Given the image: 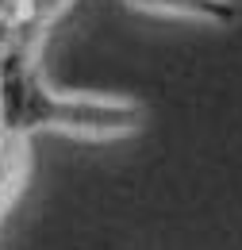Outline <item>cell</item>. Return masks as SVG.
Returning a JSON list of instances; mask_svg holds the SVG:
<instances>
[{
    "label": "cell",
    "mask_w": 242,
    "mask_h": 250,
    "mask_svg": "<svg viewBox=\"0 0 242 250\" xmlns=\"http://www.w3.org/2000/svg\"><path fill=\"white\" fill-rule=\"evenodd\" d=\"M23 16V31L0 58V131L27 139L35 131H69L85 139H120L142 124V108L104 96H61L39 73V42L50 20Z\"/></svg>",
    "instance_id": "1"
},
{
    "label": "cell",
    "mask_w": 242,
    "mask_h": 250,
    "mask_svg": "<svg viewBox=\"0 0 242 250\" xmlns=\"http://www.w3.org/2000/svg\"><path fill=\"white\" fill-rule=\"evenodd\" d=\"M150 12H169V16H188V20H200V23H235L242 12L235 0H135Z\"/></svg>",
    "instance_id": "2"
}]
</instances>
